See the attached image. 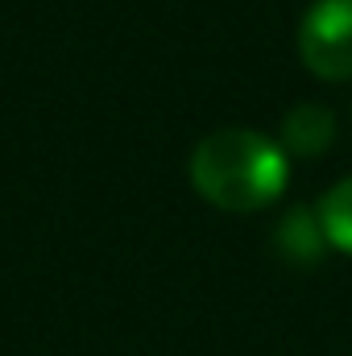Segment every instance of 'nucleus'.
Instances as JSON below:
<instances>
[{"mask_svg":"<svg viewBox=\"0 0 352 356\" xmlns=\"http://www.w3.org/2000/svg\"><path fill=\"white\" fill-rule=\"evenodd\" d=\"M290 154L257 129H216L207 133L186 170L203 203L220 211H262L278 203L290 186Z\"/></svg>","mask_w":352,"mask_h":356,"instance_id":"f257e3e1","label":"nucleus"},{"mask_svg":"<svg viewBox=\"0 0 352 356\" xmlns=\"http://www.w3.org/2000/svg\"><path fill=\"white\" fill-rule=\"evenodd\" d=\"M298 58L323 83L352 79V0H315L303 13Z\"/></svg>","mask_w":352,"mask_h":356,"instance_id":"f03ea898","label":"nucleus"},{"mask_svg":"<svg viewBox=\"0 0 352 356\" xmlns=\"http://www.w3.org/2000/svg\"><path fill=\"white\" fill-rule=\"evenodd\" d=\"M273 245H278V253H282L286 261H294V266H315V261L323 257V245H328L323 224H319V211H311V207H290V211L282 216L278 232H273Z\"/></svg>","mask_w":352,"mask_h":356,"instance_id":"20e7f679","label":"nucleus"},{"mask_svg":"<svg viewBox=\"0 0 352 356\" xmlns=\"http://www.w3.org/2000/svg\"><path fill=\"white\" fill-rule=\"evenodd\" d=\"M336 141V116L323 104H294L282 116V149L294 158H315L332 149Z\"/></svg>","mask_w":352,"mask_h":356,"instance_id":"7ed1b4c3","label":"nucleus"},{"mask_svg":"<svg viewBox=\"0 0 352 356\" xmlns=\"http://www.w3.org/2000/svg\"><path fill=\"white\" fill-rule=\"evenodd\" d=\"M319 224H323L328 245L352 257V178H340L319 199Z\"/></svg>","mask_w":352,"mask_h":356,"instance_id":"39448f33","label":"nucleus"}]
</instances>
